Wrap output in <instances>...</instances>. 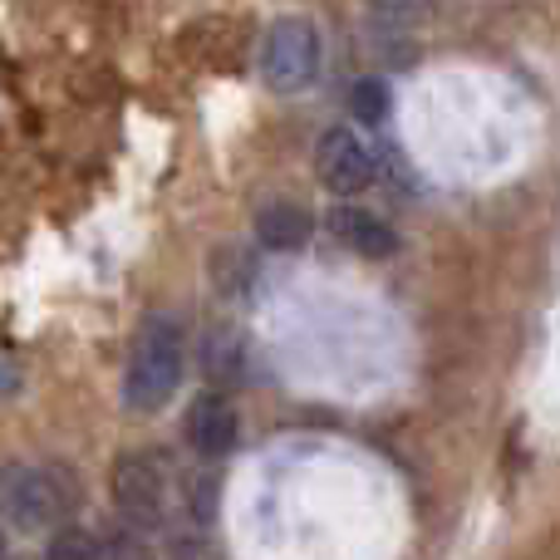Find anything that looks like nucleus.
<instances>
[{
	"label": "nucleus",
	"instance_id": "10",
	"mask_svg": "<svg viewBox=\"0 0 560 560\" xmlns=\"http://www.w3.org/2000/svg\"><path fill=\"white\" fill-rule=\"evenodd\" d=\"M388 104H394V94H388V84L378 74H364L354 89H349V114H354L359 124H378V118H388Z\"/></svg>",
	"mask_w": 560,
	"mask_h": 560
},
{
	"label": "nucleus",
	"instance_id": "2",
	"mask_svg": "<svg viewBox=\"0 0 560 560\" xmlns=\"http://www.w3.org/2000/svg\"><path fill=\"white\" fill-rule=\"evenodd\" d=\"M114 502L138 536L173 532L177 522V472L163 453H124L114 463Z\"/></svg>",
	"mask_w": 560,
	"mask_h": 560
},
{
	"label": "nucleus",
	"instance_id": "11",
	"mask_svg": "<svg viewBox=\"0 0 560 560\" xmlns=\"http://www.w3.org/2000/svg\"><path fill=\"white\" fill-rule=\"evenodd\" d=\"M202 364H207V374H222V378H232L236 374V364H242V354H236V345H232V339H222V335H212V339H207V359H202Z\"/></svg>",
	"mask_w": 560,
	"mask_h": 560
},
{
	"label": "nucleus",
	"instance_id": "1",
	"mask_svg": "<svg viewBox=\"0 0 560 560\" xmlns=\"http://www.w3.org/2000/svg\"><path fill=\"white\" fill-rule=\"evenodd\" d=\"M187 369V335L177 315H148L133 339V354L124 369V408L158 413L177 394Z\"/></svg>",
	"mask_w": 560,
	"mask_h": 560
},
{
	"label": "nucleus",
	"instance_id": "4",
	"mask_svg": "<svg viewBox=\"0 0 560 560\" xmlns=\"http://www.w3.org/2000/svg\"><path fill=\"white\" fill-rule=\"evenodd\" d=\"M319 74V30L305 15H280L261 39V79L276 94L310 89Z\"/></svg>",
	"mask_w": 560,
	"mask_h": 560
},
{
	"label": "nucleus",
	"instance_id": "8",
	"mask_svg": "<svg viewBox=\"0 0 560 560\" xmlns=\"http://www.w3.org/2000/svg\"><path fill=\"white\" fill-rule=\"evenodd\" d=\"M256 242L266 252H300L310 242V212H300L295 202H266L256 212Z\"/></svg>",
	"mask_w": 560,
	"mask_h": 560
},
{
	"label": "nucleus",
	"instance_id": "6",
	"mask_svg": "<svg viewBox=\"0 0 560 560\" xmlns=\"http://www.w3.org/2000/svg\"><path fill=\"white\" fill-rule=\"evenodd\" d=\"M236 433H242V418H236V404L226 394H197L192 408H187V443H192L197 457L217 463L236 447Z\"/></svg>",
	"mask_w": 560,
	"mask_h": 560
},
{
	"label": "nucleus",
	"instance_id": "5",
	"mask_svg": "<svg viewBox=\"0 0 560 560\" xmlns=\"http://www.w3.org/2000/svg\"><path fill=\"white\" fill-rule=\"evenodd\" d=\"M315 173H319V183H325V192L354 197L374 183L378 163H374V148H369L354 128H329L315 148Z\"/></svg>",
	"mask_w": 560,
	"mask_h": 560
},
{
	"label": "nucleus",
	"instance_id": "7",
	"mask_svg": "<svg viewBox=\"0 0 560 560\" xmlns=\"http://www.w3.org/2000/svg\"><path fill=\"white\" fill-rule=\"evenodd\" d=\"M329 232L359 256H394L398 252L394 226L378 222V217L364 212V207H339V212L329 217Z\"/></svg>",
	"mask_w": 560,
	"mask_h": 560
},
{
	"label": "nucleus",
	"instance_id": "3",
	"mask_svg": "<svg viewBox=\"0 0 560 560\" xmlns=\"http://www.w3.org/2000/svg\"><path fill=\"white\" fill-rule=\"evenodd\" d=\"M79 492L59 467H30L5 463L0 467V516L15 532H59L65 516L74 512Z\"/></svg>",
	"mask_w": 560,
	"mask_h": 560
},
{
	"label": "nucleus",
	"instance_id": "12",
	"mask_svg": "<svg viewBox=\"0 0 560 560\" xmlns=\"http://www.w3.org/2000/svg\"><path fill=\"white\" fill-rule=\"evenodd\" d=\"M5 388H15V369H10L5 359H0V394H5Z\"/></svg>",
	"mask_w": 560,
	"mask_h": 560
},
{
	"label": "nucleus",
	"instance_id": "13",
	"mask_svg": "<svg viewBox=\"0 0 560 560\" xmlns=\"http://www.w3.org/2000/svg\"><path fill=\"white\" fill-rule=\"evenodd\" d=\"M0 560H10V536L0 532Z\"/></svg>",
	"mask_w": 560,
	"mask_h": 560
},
{
	"label": "nucleus",
	"instance_id": "9",
	"mask_svg": "<svg viewBox=\"0 0 560 560\" xmlns=\"http://www.w3.org/2000/svg\"><path fill=\"white\" fill-rule=\"evenodd\" d=\"M45 560H108V551L94 532H84V526H59L45 546Z\"/></svg>",
	"mask_w": 560,
	"mask_h": 560
}]
</instances>
